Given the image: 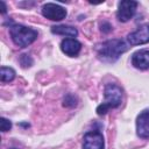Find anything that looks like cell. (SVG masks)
<instances>
[{
  "label": "cell",
  "mask_w": 149,
  "mask_h": 149,
  "mask_svg": "<svg viewBox=\"0 0 149 149\" xmlns=\"http://www.w3.org/2000/svg\"><path fill=\"white\" fill-rule=\"evenodd\" d=\"M128 45L122 40H108L98 48V56L104 62H114L128 50Z\"/></svg>",
  "instance_id": "6da1fadb"
},
{
  "label": "cell",
  "mask_w": 149,
  "mask_h": 149,
  "mask_svg": "<svg viewBox=\"0 0 149 149\" xmlns=\"http://www.w3.org/2000/svg\"><path fill=\"white\" fill-rule=\"evenodd\" d=\"M136 133L141 139H149V108L142 111L137 115Z\"/></svg>",
  "instance_id": "ba28073f"
},
{
  "label": "cell",
  "mask_w": 149,
  "mask_h": 149,
  "mask_svg": "<svg viewBox=\"0 0 149 149\" xmlns=\"http://www.w3.org/2000/svg\"><path fill=\"white\" fill-rule=\"evenodd\" d=\"M105 101L98 106L97 113L99 115H104L107 113L109 108L119 107L122 102V90L116 84H107L105 86Z\"/></svg>",
  "instance_id": "7a4b0ae2"
},
{
  "label": "cell",
  "mask_w": 149,
  "mask_h": 149,
  "mask_svg": "<svg viewBox=\"0 0 149 149\" xmlns=\"http://www.w3.org/2000/svg\"><path fill=\"white\" fill-rule=\"evenodd\" d=\"M51 33L52 34H57V35L68 36V37H74L78 34V31H77V29L74 27L65 26V24H59V26L51 27Z\"/></svg>",
  "instance_id": "8fae6325"
},
{
  "label": "cell",
  "mask_w": 149,
  "mask_h": 149,
  "mask_svg": "<svg viewBox=\"0 0 149 149\" xmlns=\"http://www.w3.org/2000/svg\"><path fill=\"white\" fill-rule=\"evenodd\" d=\"M61 49L62 51L70 56V57H74L79 54L80 49H81V44L79 41H77L76 38H72V37H68V38H64L61 43Z\"/></svg>",
  "instance_id": "9c48e42d"
},
{
  "label": "cell",
  "mask_w": 149,
  "mask_h": 149,
  "mask_svg": "<svg viewBox=\"0 0 149 149\" xmlns=\"http://www.w3.org/2000/svg\"><path fill=\"white\" fill-rule=\"evenodd\" d=\"M137 7L136 1H130V0H123L119 3V8L116 12V17L121 22H127L129 21L133 15L135 14Z\"/></svg>",
  "instance_id": "52a82bcc"
},
{
  "label": "cell",
  "mask_w": 149,
  "mask_h": 149,
  "mask_svg": "<svg viewBox=\"0 0 149 149\" xmlns=\"http://www.w3.org/2000/svg\"><path fill=\"white\" fill-rule=\"evenodd\" d=\"M104 136L98 130H91L84 135L83 148L84 149H104Z\"/></svg>",
  "instance_id": "277c9868"
},
{
  "label": "cell",
  "mask_w": 149,
  "mask_h": 149,
  "mask_svg": "<svg viewBox=\"0 0 149 149\" xmlns=\"http://www.w3.org/2000/svg\"><path fill=\"white\" fill-rule=\"evenodd\" d=\"M127 41L130 45H140L149 42V24H142L133 33L128 34Z\"/></svg>",
  "instance_id": "8992f818"
},
{
  "label": "cell",
  "mask_w": 149,
  "mask_h": 149,
  "mask_svg": "<svg viewBox=\"0 0 149 149\" xmlns=\"http://www.w3.org/2000/svg\"><path fill=\"white\" fill-rule=\"evenodd\" d=\"M42 14L44 17L51 20V21H61L65 19L66 16V10L62 6L52 2H48L43 6L42 8Z\"/></svg>",
  "instance_id": "5b68a950"
},
{
  "label": "cell",
  "mask_w": 149,
  "mask_h": 149,
  "mask_svg": "<svg viewBox=\"0 0 149 149\" xmlns=\"http://www.w3.org/2000/svg\"><path fill=\"white\" fill-rule=\"evenodd\" d=\"M76 99H74V97L72 95V94H69V95H66L65 97V99H64V106H66V107H73V106H76Z\"/></svg>",
  "instance_id": "5bb4252c"
},
{
  "label": "cell",
  "mask_w": 149,
  "mask_h": 149,
  "mask_svg": "<svg viewBox=\"0 0 149 149\" xmlns=\"http://www.w3.org/2000/svg\"><path fill=\"white\" fill-rule=\"evenodd\" d=\"M12 149H16V148H12Z\"/></svg>",
  "instance_id": "e0dca14e"
},
{
  "label": "cell",
  "mask_w": 149,
  "mask_h": 149,
  "mask_svg": "<svg viewBox=\"0 0 149 149\" xmlns=\"http://www.w3.org/2000/svg\"><path fill=\"white\" fill-rule=\"evenodd\" d=\"M20 62H21V64H22V66H23V68H28V66H30V65H31V63H33L31 58H30L28 55H22V57H21Z\"/></svg>",
  "instance_id": "9a60e30c"
},
{
  "label": "cell",
  "mask_w": 149,
  "mask_h": 149,
  "mask_svg": "<svg viewBox=\"0 0 149 149\" xmlns=\"http://www.w3.org/2000/svg\"><path fill=\"white\" fill-rule=\"evenodd\" d=\"M9 34L13 42L20 47L26 48L31 44L37 38V31L33 28L22 26V24H13L9 28Z\"/></svg>",
  "instance_id": "3957f363"
},
{
  "label": "cell",
  "mask_w": 149,
  "mask_h": 149,
  "mask_svg": "<svg viewBox=\"0 0 149 149\" xmlns=\"http://www.w3.org/2000/svg\"><path fill=\"white\" fill-rule=\"evenodd\" d=\"M0 3H1V6H2V9H1V13H2V14H5V13H6V5H5V2H3V1H1Z\"/></svg>",
  "instance_id": "2e32d148"
},
{
  "label": "cell",
  "mask_w": 149,
  "mask_h": 149,
  "mask_svg": "<svg viewBox=\"0 0 149 149\" xmlns=\"http://www.w3.org/2000/svg\"><path fill=\"white\" fill-rule=\"evenodd\" d=\"M132 64L140 70L149 69V50H139L132 56Z\"/></svg>",
  "instance_id": "30bf717a"
},
{
  "label": "cell",
  "mask_w": 149,
  "mask_h": 149,
  "mask_svg": "<svg viewBox=\"0 0 149 149\" xmlns=\"http://www.w3.org/2000/svg\"><path fill=\"white\" fill-rule=\"evenodd\" d=\"M10 128H12V122L6 118H1L0 119V129H1V132L5 133V132L9 130Z\"/></svg>",
  "instance_id": "4fadbf2b"
},
{
  "label": "cell",
  "mask_w": 149,
  "mask_h": 149,
  "mask_svg": "<svg viewBox=\"0 0 149 149\" xmlns=\"http://www.w3.org/2000/svg\"><path fill=\"white\" fill-rule=\"evenodd\" d=\"M15 78V71L8 66H1L0 70V79L2 83H9Z\"/></svg>",
  "instance_id": "7c38bea8"
}]
</instances>
